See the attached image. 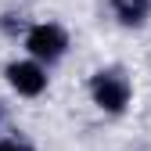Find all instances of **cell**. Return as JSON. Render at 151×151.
I'll use <instances>...</instances> for the list:
<instances>
[{
	"label": "cell",
	"mask_w": 151,
	"mask_h": 151,
	"mask_svg": "<svg viewBox=\"0 0 151 151\" xmlns=\"http://www.w3.org/2000/svg\"><path fill=\"white\" fill-rule=\"evenodd\" d=\"M90 93H93V101H97L104 111H122L126 101H129V83H126L122 72L108 68V72H97L90 79Z\"/></svg>",
	"instance_id": "1"
},
{
	"label": "cell",
	"mask_w": 151,
	"mask_h": 151,
	"mask_svg": "<svg viewBox=\"0 0 151 151\" xmlns=\"http://www.w3.org/2000/svg\"><path fill=\"white\" fill-rule=\"evenodd\" d=\"M25 47L36 54V58L54 61V58H61V54H65L68 36H65V29H58V25H32V29H29Z\"/></svg>",
	"instance_id": "2"
},
{
	"label": "cell",
	"mask_w": 151,
	"mask_h": 151,
	"mask_svg": "<svg viewBox=\"0 0 151 151\" xmlns=\"http://www.w3.org/2000/svg\"><path fill=\"white\" fill-rule=\"evenodd\" d=\"M7 79H11V86L18 93H25V97H36V93L47 86L43 68L32 65V61H14V65H7Z\"/></svg>",
	"instance_id": "3"
},
{
	"label": "cell",
	"mask_w": 151,
	"mask_h": 151,
	"mask_svg": "<svg viewBox=\"0 0 151 151\" xmlns=\"http://www.w3.org/2000/svg\"><path fill=\"white\" fill-rule=\"evenodd\" d=\"M111 7L122 25H144L151 14V0H111Z\"/></svg>",
	"instance_id": "4"
},
{
	"label": "cell",
	"mask_w": 151,
	"mask_h": 151,
	"mask_svg": "<svg viewBox=\"0 0 151 151\" xmlns=\"http://www.w3.org/2000/svg\"><path fill=\"white\" fill-rule=\"evenodd\" d=\"M0 151H29V144H22V140H0Z\"/></svg>",
	"instance_id": "5"
},
{
	"label": "cell",
	"mask_w": 151,
	"mask_h": 151,
	"mask_svg": "<svg viewBox=\"0 0 151 151\" xmlns=\"http://www.w3.org/2000/svg\"><path fill=\"white\" fill-rule=\"evenodd\" d=\"M18 29H22V22H14V14H4V32H18Z\"/></svg>",
	"instance_id": "6"
}]
</instances>
